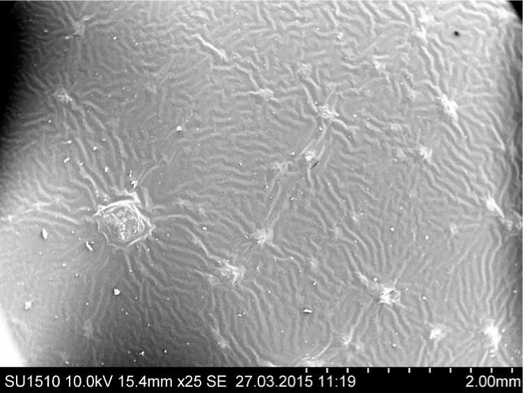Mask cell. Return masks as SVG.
Masks as SVG:
<instances>
[{"label":"cell","instance_id":"obj_1","mask_svg":"<svg viewBox=\"0 0 523 393\" xmlns=\"http://www.w3.org/2000/svg\"><path fill=\"white\" fill-rule=\"evenodd\" d=\"M99 223L111 240L125 242L134 238L141 230V222L130 206L118 204L102 210Z\"/></svg>","mask_w":523,"mask_h":393}]
</instances>
